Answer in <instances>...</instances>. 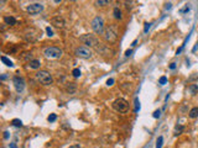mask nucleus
I'll return each instance as SVG.
<instances>
[{
	"label": "nucleus",
	"instance_id": "f257e3e1",
	"mask_svg": "<svg viewBox=\"0 0 198 148\" xmlns=\"http://www.w3.org/2000/svg\"><path fill=\"white\" fill-rule=\"evenodd\" d=\"M35 77H36V79H37L41 84H43V85H51L53 83L52 74L50 72H47V71H39L37 73L35 74Z\"/></svg>",
	"mask_w": 198,
	"mask_h": 148
},
{
	"label": "nucleus",
	"instance_id": "f03ea898",
	"mask_svg": "<svg viewBox=\"0 0 198 148\" xmlns=\"http://www.w3.org/2000/svg\"><path fill=\"white\" fill-rule=\"evenodd\" d=\"M90 26H92V30H93L97 35H103L104 31H105L104 20H103L102 16H95L93 20H92Z\"/></svg>",
	"mask_w": 198,
	"mask_h": 148
},
{
	"label": "nucleus",
	"instance_id": "7ed1b4c3",
	"mask_svg": "<svg viewBox=\"0 0 198 148\" xmlns=\"http://www.w3.org/2000/svg\"><path fill=\"white\" fill-rule=\"evenodd\" d=\"M79 40H81V42L83 43V45H86L87 47H98V46L100 45L99 43V41H98V38L94 36V35H90V34H84V35H82L81 37H79Z\"/></svg>",
	"mask_w": 198,
	"mask_h": 148
},
{
	"label": "nucleus",
	"instance_id": "20e7f679",
	"mask_svg": "<svg viewBox=\"0 0 198 148\" xmlns=\"http://www.w3.org/2000/svg\"><path fill=\"white\" fill-rule=\"evenodd\" d=\"M104 40L109 43H114L118 40V29L115 26H108L104 31Z\"/></svg>",
	"mask_w": 198,
	"mask_h": 148
},
{
	"label": "nucleus",
	"instance_id": "39448f33",
	"mask_svg": "<svg viewBox=\"0 0 198 148\" xmlns=\"http://www.w3.org/2000/svg\"><path fill=\"white\" fill-rule=\"evenodd\" d=\"M43 54L46 58H50V59H59L62 57V49L58 48V47H46L43 49Z\"/></svg>",
	"mask_w": 198,
	"mask_h": 148
},
{
	"label": "nucleus",
	"instance_id": "423d86ee",
	"mask_svg": "<svg viewBox=\"0 0 198 148\" xmlns=\"http://www.w3.org/2000/svg\"><path fill=\"white\" fill-rule=\"evenodd\" d=\"M75 54L77 57H79L82 59H90L93 57V52L89 47L87 46H81V47H77L76 51H75Z\"/></svg>",
	"mask_w": 198,
	"mask_h": 148
},
{
	"label": "nucleus",
	"instance_id": "0eeeda50",
	"mask_svg": "<svg viewBox=\"0 0 198 148\" xmlns=\"http://www.w3.org/2000/svg\"><path fill=\"white\" fill-rule=\"evenodd\" d=\"M113 106H114L115 110L119 111V112H126L128 109H129V103H128L125 99L119 98V99H117V100L114 101Z\"/></svg>",
	"mask_w": 198,
	"mask_h": 148
},
{
	"label": "nucleus",
	"instance_id": "6e6552de",
	"mask_svg": "<svg viewBox=\"0 0 198 148\" xmlns=\"http://www.w3.org/2000/svg\"><path fill=\"white\" fill-rule=\"evenodd\" d=\"M26 11L30 14V15H37V14L42 12L43 11V5L40 3H35V4H31L26 8Z\"/></svg>",
	"mask_w": 198,
	"mask_h": 148
},
{
	"label": "nucleus",
	"instance_id": "1a4fd4ad",
	"mask_svg": "<svg viewBox=\"0 0 198 148\" xmlns=\"http://www.w3.org/2000/svg\"><path fill=\"white\" fill-rule=\"evenodd\" d=\"M51 25L53 27H56V29H64L66 25H67V22H66V20H64V17L58 15V16H53L51 18Z\"/></svg>",
	"mask_w": 198,
	"mask_h": 148
},
{
	"label": "nucleus",
	"instance_id": "9d476101",
	"mask_svg": "<svg viewBox=\"0 0 198 148\" xmlns=\"http://www.w3.org/2000/svg\"><path fill=\"white\" fill-rule=\"evenodd\" d=\"M12 83H14V86H15V90H16L17 92H21L22 90H24V88H25V82H24V79H22V78L17 77V75L14 77Z\"/></svg>",
	"mask_w": 198,
	"mask_h": 148
},
{
	"label": "nucleus",
	"instance_id": "9b49d317",
	"mask_svg": "<svg viewBox=\"0 0 198 148\" xmlns=\"http://www.w3.org/2000/svg\"><path fill=\"white\" fill-rule=\"evenodd\" d=\"M30 32H26V35H25V38L27 40V41H36L39 38V37L41 36V32L40 31H36L35 34H32V32L35 31V29H30L29 30Z\"/></svg>",
	"mask_w": 198,
	"mask_h": 148
},
{
	"label": "nucleus",
	"instance_id": "f8f14e48",
	"mask_svg": "<svg viewBox=\"0 0 198 148\" xmlns=\"http://www.w3.org/2000/svg\"><path fill=\"white\" fill-rule=\"evenodd\" d=\"M64 89H66V91L68 94H75L76 90H77V84L76 83H67Z\"/></svg>",
	"mask_w": 198,
	"mask_h": 148
},
{
	"label": "nucleus",
	"instance_id": "ddd939ff",
	"mask_svg": "<svg viewBox=\"0 0 198 148\" xmlns=\"http://www.w3.org/2000/svg\"><path fill=\"white\" fill-rule=\"evenodd\" d=\"M29 66H30L31 69H40L41 62H40V59H31V61L29 62Z\"/></svg>",
	"mask_w": 198,
	"mask_h": 148
},
{
	"label": "nucleus",
	"instance_id": "4468645a",
	"mask_svg": "<svg viewBox=\"0 0 198 148\" xmlns=\"http://www.w3.org/2000/svg\"><path fill=\"white\" fill-rule=\"evenodd\" d=\"M4 21H5V24L9 25V26L16 25V18L14 16H5V17H4Z\"/></svg>",
	"mask_w": 198,
	"mask_h": 148
},
{
	"label": "nucleus",
	"instance_id": "2eb2a0df",
	"mask_svg": "<svg viewBox=\"0 0 198 148\" xmlns=\"http://www.w3.org/2000/svg\"><path fill=\"white\" fill-rule=\"evenodd\" d=\"M188 116H190L191 119H197L198 117V106H196V108H192L190 110V112H188Z\"/></svg>",
	"mask_w": 198,
	"mask_h": 148
},
{
	"label": "nucleus",
	"instance_id": "dca6fc26",
	"mask_svg": "<svg viewBox=\"0 0 198 148\" xmlns=\"http://www.w3.org/2000/svg\"><path fill=\"white\" fill-rule=\"evenodd\" d=\"M113 0H95V5L97 6H107V5H109L110 3H112Z\"/></svg>",
	"mask_w": 198,
	"mask_h": 148
},
{
	"label": "nucleus",
	"instance_id": "f3484780",
	"mask_svg": "<svg viewBox=\"0 0 198 148\" xmlns=\"http://www.w3.org/2000/svg\"><path fill=\"white\" fill-rule=\"evenodd\" d=\"M113 12H114V17L117 18V20H121V18H123L121 10H120V9H119V8H115Z\"/></svg>",
	"mask_w": 198,
	"mask_h": 148
},
{
	"label": "nucleus",
	"instance_id": "a211bd4d",
	"mask_svg": "<svg viewBox=\"0 0 198 148\" xmlns=\"http://www.w3.org/2000/svg\"><path fill=\"white\" fill-rule=\"evenodd\" d=\"M1 62L5 64V66H8V67H10V68H12L14 67V63L10 61V59H8L5 56H1Z\"/></svg>",
	"mask_w": 198,
	"mask_h": 148
},
{
	"label": "nucleus",
	"instance_id": "6ab92c4d",
	"mask_svg": "<svg viewBox=\"0 0 198 148\" xmlns=\"http://www.w3.org/2000/svg\"><path fill=\"white\" fill-rule=\"evenodd\" d=\"M11 123L14 125V126H16V127H21L22 126V121H21V120H19V119H14L11 121Z\"/></svg>",
	"mask_w": 198,
	"mask_h": 148
},
{
	"label": "nucleus",
	"instance_id": "aec40b11",
	"mask_svg": "<svg viewBox=\"0 0 198 148\" xmlns=\"http://www.w3.org/2000/svg\"><path fill=\"white\" fill-rule=\"evenodd\" d=\"M72 74H73V77H75V78H79V77H81V69L75 68V69L72 71Z\"/></svg>",
	"mask_w": 198,
	"mask_h": 148
},
{
	"label": "nucleus",
	"instance_id": "412c9836",
	"mask_svg": "<svg viewBox=\"0 0 198 148\" xmlns=\"http://www.w3.org/2000/svg\"><path fill=\"white\" fill-rule=\"evenodd\" d=\"M190 90H191V92L193 95L195 94H197V91H198V85L197 84H193V85H191L190 86Z\"/></svg>",
	"mask_w": 198,
	"mask_h": 148
},
{
	"label": "nucleus",
	"instance_id": "4be33fe9",
	"mask_svg": "<svg viewBox=\"0 0 198 148\" xmlns=\"http://www.w3.org/2000/svg\"><path fill=\"white\" fill-rule=\"evenodd\" d=\"M183 130H185V127H183V126H176V127H175V135H179Z\"/></svg>",
	"mask_w": 198,
	"mask_h": 148
},
{
	"label": "nucleus",
	"instance_id": "5701e85b",
	"mask_svg": "<svg viewBox=\"0 0 198 148\" xmlns=\"http://www.w3.org/2000/svg\"><path fill=\"white\" fill-rule=\"evenodd\" d=\"M162 142H164V138H162V136H160L157 138V142H156V148H161V147H162Z\"/></svg>",
	"mask_w": 198,
	"mask_h": 148
},
{
	"label": "nucleus",
	"instance_id": "b1692460",
	"mask_svg": "<svg viewBox=\"0 0 198 148\" xmlns=\"http://www.w3.org/2000/svg\"><path fill=\"white\" fill-rule=\"evenodd\" d=\"M139 110H140V101H139V99H137V98H135V109H134V111H135V112H137Z\"/></svg>",
	"mask_w": 198,
	"mask_h": 148
},
{
	"label": "nucleus",
	"instance_id": "393cba45",
	"mask_svg": "<svg viewBox=\"0 0 198 148\" xmlns=\"http://www.w3.org/2000/svg\"><path fill=\"white\" fill-rule=\"evenodd\" d=\"M56 119H57V116H56V114H51L50 116L47 117V120H48V122H55L56 121Z\"/></svg>",
	"mask_w": 198,
	"mask_h": 148
},
{
	"label": "nucleus",
	"instance_id": "a878e982",
	"mask_svg": "<svg viewBox=\"0 0 198 148\" xmlns=\"http://www.w3.org/2000/svg\"><path fill=\"white\" fill-rule=\"evenodd\" d=\"M46 32H47V36H48V37H52V36H53V31H52V29H51L50 26L46 27Z\"/></svg>",
	"mask_w": 198,
	"mask_h": 148
},
{
	"label": "nucleus",
	"instance_id": "bb28decb",
	"mask_svg": "<svg viewBox=\"0 0 198 148\" xmlns=\"http://www.w3.org/2000/svg\"><path fill=\"white\" fill-rule=\"evenodd\" d=\"M159 83H160L161 85H165V84L167 83V78H166V77H161L160 80H159Z\"/></svg>",
	"mask_w": 198,
	"mask_h": 148
},
{
	"label": "nucleus",
	"instance_id": "cd10ccee",
	"mask_svg": "<svg viewBox=\"0 0 198 148\" xmlns=\"http://www.w3.org/2000/svg\"><path fill=\"white\" fill-rule=\"evenodd\" d=\"M160 115H161V111H160V110H156L155 112H154L152 116H154L155 119H159V117H160Z\"/></svg>",
	"mask_w": 198,
	"mask_h": 148
},
{
	"label": "nucleus",
	"instance_id": "c85d7f7f",
	"mask_svg": "<svg viewBox=\"0 0 198 148\" xmlns=\"http://www.w3.org/2000/svg\"><path fill=\"white\" fill-rule=\"evenodd\" d=\"M114 82H115V80L113 79V78H110V79L107 80V85H108V86H112V85L114 84Z\"/></svg>",
	"mask_w": 198,
	"mask_h": 148
},
{
	"label": "nucleus",
	"instance_id": "c756f323",
	"mask_svg": "<svg viewBox=\"0 0 198 148\" xmlns=\"http://www.w3.org/2000/svg\"><path fill=\"white\" fill-rule=\"evenodd\" d=\"M150 27H151V24H145V29H144V31L147 32V31L150 30Z\"/></svg>",
	"mask_w": 198,
	"mask_h": 148
},
{
	"label": "nucleus",
	"instance_id": "7c9ffc66",
	"mask_svg": "<svg viewBox=\"0 0 198 148\" xmlns=\"http://www.w3.org/2000/svg\"><path fill=\"white\" fill-rule=\"evenodd\" d=\"M131 52H132L131 49H128V51H125V56H126V57H129V56L131 54Z\"/></svg>",
	"mask_w": 198,
	"mask_h": 148
},
{
	"label": "nucleus",
	"instance_id": "2f4dec72",
	"mask_svg": "<svg viewBox=\"0 0 198 148\" xmlns=\"http://www.w3.org/2000/svg\"><path fill=\"white\" fill-rule=\"evenodd\" d=\"M68 148H82L79 145H72V146H70Z\"/></svg>",
	"mask_w": 198,
	"mask_h": 148
},
{
	"label": "nucleus",
	"instance_id": "473e14b6",
	"mask_svg": "<svg viewBox=\"0 0 198 148\" xmlns=\"http://www.w3.org/2000/svg\"><path fill=\"white\" fill-rule=\"evenodd\" d=\"M4 138H5V140H8V138H9V132L8 131L4 132Z\"/></svg>",
	"mask_w": 198,
	"mask_h": 148
},
{
	"label": "nucleus",
	"instance_id": "72a5a7b5",
	"mask_svg": "<svg viewBox=\"0 0 198 148\" xmlns=\"http://www.w3.org/2000/svg\"><path fill=\"white\" fill-rule=\"evenodd\" d=\"M176 68V63H171L170 64V69H175Z\"/></svg>",
	"mask_w": 198,
	"mask_h": 148
},
{
	"label": "nucleus",
	"instance_id": "f704fd0d",
	"mask_svg": "<svg viewBox=\"0 0 198 148\" xmlns=\"http://www.w3.org/2000/svg\"><path fill=\"white\" fill-rule=\"evenodd\" d=\"M136 43H137V40H135V41H134V42H132V43H131V47H135V46H136Z\"/></svg>",
	"mask_w": 198,
	"mask_h": 148
},
{
	"label": "nucleus",
	"instance_id": "c9c22d12",
	"mask_svg": "<svg viewBox=\"0 0 198 148\" xmlns=\"http://www.w3.org/2000/svg\"><path fill=\"white\" fill-rule=\"evenodd\" d=\"M61 1H62V0H53V3H55V4H59Z\"/></svg>",
	"mask_w": 198,
	"mask_h": 148
},
{
	"label": "nucleus",
	"instance_id": "e433bc0d",
	"mask_svg": "<svg viewBox=\"0 0 198 148\" xmlns=\"http://www.w3.org/2000/svg\"><path fill=\"white\" fill-rule=\"evenodd\" d=\"M72 1H75V0H72Z\"/></svg>",
	"mask_w": 198,
	"mask_h": 148
}]
</instances>
